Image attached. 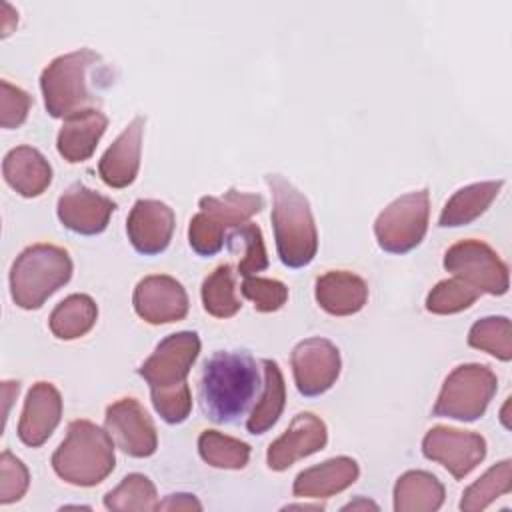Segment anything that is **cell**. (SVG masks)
I'll list each match as a JSON object with an SVG mask.
<instances>
[{
	"instance_id": "cell-18",
	"label": "cell",
	"mask_w": 512,
	"mask_h": 512,
	"mask_svg": "<svg viewBox=\"0 0 512 512\" xmlns=\"http://www.w3.org/2000/svg\"><path fill=\"white\" fill-rule=\"evenodd\" d=\"M62 416V396L50 382H36L26 394L18 422V438L32 448L42 446L56 430Z\"/></svg>"
},
{
	"instance_id": "cell-1",
	"label": "cell",
	"mask_w": 512,
	"mask_h": 512,
	"mask_svg": "<svg viewBox=\"0 0 512 512\" xmlns=\"http://www.w3.org/2000/svg\"><path fill=\"white\" fill-rule=\"evenodd\" d=\"M258 388V364L250 352L218 350L202 366L198 400L208 420L234 424L246 414Z\"/></svg>"
},
{
	"instance_id": "cell-6",
	"label": "cell",
	"mask_w": 512,
	"mask_h": 512,
	"mask_svg": "<svg viewBox=\"0 0 512 512\" xmlns=\"http://www.w3.org/2000/svg\"><path fill=\"white\" fill-rule=\"evenodd\" d=\"M100 62V56L90 48H80L54 58L40 76L44 106L52 118H66L78 110L96 104L90 94L86 74Z\"/></svg>"
},
{
	"instance_id": "cell-41",
	"label": "cell",
	"mask_w": 512,
	"mask_h": 512,
	"mask_svg": "<svg viewBox=\"0 0 512 512\" xmlns=\"http://www.w3.org/2000/svg\"><path fill=\"white\" fill-rule=\"evenodd\" d=\"M322 504H288L284 510H322Z\"/></svg>"
},
{
	"instance_id": "cell-11",
	"label": "cell",
	"mask_w": 512,
	"mask_h": 512,
	"mask_svg": "<svg viewBox=\"0 0 512 512\" xmlns=\"http://www.w3.org/2000/svg\"><path fill=\"white\" fill-rule=\"evenodd\" d=\"M294 384L306 398L324 394L340 376L342 360L338 348L320 336L298 342L290 356Z\"/></svg>"
},
{
	"instance_id": "cell-4",
	"label": "cell",
	"mask_w": 512,
	"mask_h": 512,
	"mask_svg": "<svg viewBox=\"0 0 512 512\" xmlns=\"http://www.w3.org/2000/svg\"><path fill=\"white\" fill-rule=\"evenodd\" d=\"M72 278L70 254L54 244H32L10 268V294L24 310L40 308Z\"/></svg>"
},
{
	"instance_id": "cell-25",
	"label": "cell",
	"mask_w": 512,
	"mask_h": 512,
	"mask_svg": "<svg viewBox=\"0 0 512 512\" xmlns=\"http://www.w3.org/2000/svg\"><path fill=\"white\" fill-rule=\"evenodd\" d=\"M442 482L426 470H408L394 484L396 512H434L444 504Z\"/></svg>"
},
{
	"instance_id": "cell-17",
	"label": "cell",
	"mask_w": 512,
	"mask_h": 512,
	"mask_svg": "<svg viewBox=\"0 0 512 512\" xmlns=\"http://www.w3.org/2000/svg\"><path fill=\"white\" fill-rule=\"evenodd\" d=\"M176 226L174 210L160 200H136L128 220L126 234L132 248L144 256L164 252Z\"/></svg>"
},
{
	"instance_id": "cell-22",
	"label": "cell",
	"mask_w": 512,
	"mask_h": 512,
	"mask_svg": "<svg viewBox=\"0 0 512 512\" xmlns=\"http://www.w3.org/2000/svg\"><path fill=\"white\" fill-rule=\"evenodd\" d=\"M316 302L332 316H350L364 308L368 284L354 272L330 270L316 280Z\"/></svg>"
},
{
	"instance_id": "cell-8",
	"label": "cell",
	"mask_w": 512,
	"mask_h": 512,
	"mask_svg": "<svg viewBox=\"0 0 512 512\" xmlns=\"http://www.w3.org/2000/svg\"><path fill=\"white\" fill-rule=\"evenodd\" d=\"M430 218L428 188L402 194L390 202L374 222L378 246L390 254H406L414 250L426 236Z\"/></svg>"
},
{
	"instance_id": "cell-21",
	"label": "cell",
	"mask_w": 512,
	"mask_h": 512,
	"mask_svg": "<svg viewBox=\"0 0 512 512\" xmlns=\"http://www.w3.org/2000/svg\"><path fill=\"white\" fill-rule=\"evenodd\" d=\"M358 474L360 468L354 458L336 456L302 470L292 484V494L298 498H330L352 486Z\"/></svg>"
},
{
	"instance_id": "cell-13",
	"label": "cell",
	"mask_w": 512,
	"mask_h": 512,
	"mask_svg": "<svg viewBox=\"0 0 512 512\" xmlns=\"http://www.w3.org/2000/svg\"><path fill=\"white\" fill-rule=\"evenodd\" d=\"M104 426L114 444L132 458H148L158 448L156 426L136 398H120L110 404Z\"/></svg>"
},
{
	"instance_id": "cell-3",
	"label": "cell",
	"mask_w": 512,
	"mask_h": 512,
	"mask_svg": "<svg viewBox=\"0 0 512 512\" xmlns=\"http://www.w3.org/2000/svg\"><path fill=\"white\" fill-rule=\"evenodd\" d=\"M116 464L114 440L90 420L68 424L66 438L52 454L54 472L72 486L90 488L100 484Z\"/></svg>"
},
{
	"instance_id": "cell-12",
	"label": "cell",
	"mask_w": 512,
	"mask_h": 512,
	"mask_svg": "<svg viewBox=\"0 0 512 512\" xmlns=\"http://www.w3.org/2000/svg\"><path fill=\"white\" fill-rule=\"evenodd\" d=\"M422 454L442 464L456 480H462L484 460L486 440L476 432L434 426L422 440Z\"/></svg>"
},
{
	"instance_id": "cell-9",
	"label": "cell",
	"mask_w": 512,
	"mask_h": 512,
	"mask_svg": "<svg viewBox=\"0 0 512 512\" xmlns=\"http://www.w3.org/2000/svg\"><path fill=\"white\" fill-rule=\"evenodd\" d=\"M444 268L480 294L502 296L510 286L506 262L482 240H460L452 244L444 254Z\"/></svg>"
},
{
	"instance_id": "cell-36",
	"label": "cell",
	"mask_w": 512,
	"mask_h": 512,
	"mask_svg": "<svg viewBox=\"0 0 512 512\" xmlns=\"http://www.w3.org/2000/svg\"><path fill=\"white\" fill-rule=\"evenodd\" d=\"M150 396H152L154 410L168 424L184 422L192 410V394H190V386L186 382L180 386H174V388L150 390Z\"/></svg>"
},
{
	"instance_id": "cell-15",
	"label": "cell",
	"mask_w": 512,
	"mask_h": 512,
	"mask_svg": "<svg viewBox=\"0 0 512 512\" xmlns=\"http://www.w3.org/2000/svg\"><path fill=\"white\" fill-rule=\"evenodd\" d=\"M114 210L116 204L108 196L80 182L66 188L56 206L62 226L82 236H96L104 232Z\"/></svg>"
},
{
	"instance_id": "cell-14",
	"label": "cell",
	"mask_w": 512,
	"mask_h": 512,
	"mask_svg": "<svg viewBox=\"0 0 512 512\" xmlns=\"http://www.w3.org/2000/svg\"><path fill=\"white\" fill-rule=\"evenodd\" d=\"M136 314L148 324L178 322L188 314V294L184 286L166 274L142 278L132 294Z\"/></svg>"
},
{
	"instance_id": "cell-16",
	"label": "cell",
	"mask_w": 512,
	"mask_h": 512,
	"mask_svg": "<svg viewBox=\"0 0 512 512\" xmlns=\"http://www.w3.org/2000/svg\"><path fill=\"white\" fill-rule=\"evenodd\" d=\"M328 442V430L322 418L312 412L294 416L284 434H280L266 452V464L274 472L290 468L296 460L320 452Z\"/></svg>"
},
{
	"instance_id": "cell-10",
	"label": "cell",
	"mask_w": 512,
	"mask_h": 512,
	"mask_svg": "<svg viewBox=\"0 0 512 512\" xmlns=\"http://www.w3.org/2000/svg\"><path fill=\"white\" fill-rule=\"evenodd\" d=\"M198 354L200 338L196 332H174L158 342L154 352L140 364L138 374L148 382L150 390L174 388L186 382Z\"/></svg>"
},
{
	"instance_id": "cell-7",
	"label": "cell",
	"mask_w": 512,
	"mask_h": 512,
	"mask_svg": "<svg viewBox=\"0 0 512 512\" xmlns=\"http://www.w3.org/2000/svg\"><path fill=\"white\" fill-rule=\"evenodd\" d=\"M498 390V378L486 364H460L444 380L434 416L454 418L460 422L478 420Z\"/></svg>"
},
{
	"instance_id": "cell-27",
	"label": "cell",
	"mask_w": 512,
	"mask_h": 512,
	"mask_svg": "<svg viewBox=\"0 0 512 512\" xmlns=\"http://www.w3.org/2000/svg\"><path fill=\"white\" fill-rule=\"evenodd\" d=\"M98 318V306L88 294H70L56 304L48 318L52 334L60 340H76L92 330Z\"/></svg>"
},
{
	"instance_id": "cell-31",
	"label": "cell",
	"mask_w": 512,
	"mask_h": 512,
	"mask_svg": "<svg viewBox=\"0 0 512 512\" xmlns=\"http://www.w3.org/2000/svg\"><path fill=\"white\" fill-rule=\"evenodd\" d=\"M104 506L108 510H118V512L156 510L158 506L156 488L148 476L132 472L124 476L122 482L104 496Z\"/></svg>"
},
{
	"instance_id": "cell-32",
	"label": "cell",
	"mask_w": 512,
	"mask_h": 512,
	"mask_svg": "<svg viewBox=\"0 0 512 512\" xmlns=\"http://www.w3.org/2000/svg\"><path fill=\"white\" fill-rule=\"evenodd\" d=\"M468 344L476 350H484L502 362L512 358V328L506 316H486L472 324L468 332Z\"/></svg>"
},
{
	"instance_id": "cell-29",
	"label": "cell",
	"mask_w": 512,
	"mask_h": 512,
	"mask_svg": "<svg viewBox=\"0 0 512 512\" xmlns=\"http://www.w3.org/2000/svg\"><path fill=\"white\" fill-rule=\"evenodd\" d=\"M198 452L206 464L224 470H240L250 460V444L218 430H204L198 436Z\"/></svg>"
},
{
	"instance_id": "cell-19",
	"label": "cell",
	"mask_w": 512,
	"mask_h": 512,
	"mask_svg": "<svg viewBox=\"0 0 512 512\" xmlns=\"http://www.w3.org/2000/svg\"><path fill=\"white\" fill-rule=\"evenodd\" d=\"M146 118L136 116L108 146L98 162V174L110 188H126L136 180Z\"/></svg>"
},
{
	"instance_id": "cell-34",
	"label": "cell",
	"mask_w": 512,
	"mask_h": 512,
	"mask_svg": "<svg viewBox=\"0 0 512 512\" xmlns=\"http://www.w3.org/2000/svg\"><path fill=\"white\" fill-rule=\"evenodd\" d=\"M228 242H242V260L238 262V272L246 278L252 276L268 266V254L262 238V230L254 222H244L242 226L234 228L226 236Z\"/></svg>"
},
{
	"instance_id": "cell-2",
	"label": "cell",
	"mask_w": 512,
	"mask_h": 512,
	"mask_svg": "<svg viewBox=\"0 0 512 512\" xmlns=\"http://www.w3.org/2000/svg\"><path fill=\"white\" fill-rule=\"evenodd\" d=\"M272 192V226L278 258L288 268L308 266L318 250V232L306 196L284 176L266 174Z\"/></svg>"
},
{
	"instance_id": "cell-24",
	"label": "cell",
	"mask_w": 512,
	"mask_h": 512,
	"mask_svg": "<svg viewBox=\"0 0 512 512\" xmlns=\"http://www.w3.org/2000/svg\"><path fill=\"white\" fill-rule=\"evenodd\" d=\"M504 180H488V182H474L460 190H456L448 202L444 204L438 226L442 228H456L474 222L480 214L488 210V206L498 196Z\"/></svg>"
},
{
	"instance_id": "cell-33",
	"label": "cell",
	"mask_w": 512,
	"mask_h": 512,
	"mask_svg": "<svg viewBox=\"0 0 512 512\" xmlns=\"http://www.w3.org/2000/svg\"><path fill=\"white\" fill-rule=\"evenodd\" d=\"M480 292L460 278L440 280L426 296V310L432 314H456L470 308Z\"/></svg>"
},
{
	"instance_id": "cell-20",
	"label": "cell",
	"mask_w": 512,
	"mask_h": 512,
	"mask_svg": "<svg viewBox=\"0 0 512 512\" xmlns=\"http://www.w3.org/2000/svg\"><path fill=\"white\" fill-rule=\"evenodd\" d=\"M106 126V114L96 108H84L66 116L56 138L58 154L70 164L88 160L106 132Z\"/></svg>"
},
{
	"instance_id": "cell-26",
	"label": "cell",
	"mask_w": 512,
	"mask_h": 512,
	"mask_svg": "<svg viewBox=\"0 0 512 512\" xmlns=\"http://www.w3.org/2000/svg\"><path fill=\"white\" fill-rule=\"evenodd\" d=\"M262 368H264L262 396L246 420V428L250 434L268 432L278 422L286 404V384H284L282 370L270 358L262 360Z\"/></svg>"
},
{
	"instance_id": "cell-38",
	"label": "cell",
	"mask_w": 512,
	"mask_h": 512,
	"mask_svg": "<svg viewBox=\"0 0 512 512\" xmlns=\"http://www.w3.org/2000/svg\"><path fill=\"white\" fill-rule=\"evenodd\" d=\"M32 98L22 88L10 84L8 80L0 82V126L10 130L18 128L30 110Z\"/></svg>"
},
{
	"instance_id": "cell-35",
	"label": "cell",
	"mask_w": 512,
	"mask_h": 512,
	"mask_svg": "<svg viewBox=\"0 0 512 512\" xmlns=\"http://www.w3.org/2000/svg\"><path fill=\"white\" fill-rule=\"evenodd\" d=\"M244 298H248L258 312H276L288 300V288L284 282L274 278L246 276L240 286Z\"/></svg>"
},
{
	"instance_id": "cell-30",
	"label": "cell",
	"mask_w": 512,
	"mask_h": 512,
	"mask_svg": "<svg viewBox=\"0 0 512 512\" xmlns=\"http://www.w3.org/2000/svg\"><path fill=\"white\" fill-rule=\"evenodd\" d=\"M202 306L214 318H232L240 310V300L236 296L234 272L230 264L218 266L210 272L200 288Z\"/></svg>"
},
{
	"instance_id": "cell-37",
	"label": "cell",
	"mask_w": 512,
	"mask_h": 512,
	"mask_svg": "<svg viewBox=\"0 0 512 512\" xmlns=\"http://www.w3.org/2000/svg\"><path fill=\"white\" fill-rule=\"evenodd\" d=\"M28 468L10 450L0 454V504L20 500L28 490Z\"/></svg>"
},
{
	"instance_id": "cell-39",
	"label": "cell",
	"mask_w": 512,
	"mask_h": 512,
	"mask_svg": "<svg viewBox=\"0 0 512 512\" xmlns=\"http://www.w3.org/2000/svg\"><path fill=\"white\" fill-rule=\"evenodd\" d=\"M156 510H202V504L194 494L178 492V494H170V496H166V500L158 502Z\"/></svg>"
},
{
	"instance_id": "cell-23",
	"label": "cell",
	"mask_w": 512,
	"mask_h": 512,
	"mask_svg": "<svg viewBox=\"0 0 512 512\" xmlns=\"http://www.w3.org/2000/svg\"><path fill=\"white\" fill-rule=\"evenodd\" d=\"M6 184L24 198L40 196L52 182V166L32 146L12 148L2 162Z\"/></svg>"
},
{
	"instance_id": "cell-28",
	"label": "cell",
	"mask_w": 512,
	"mask_h": 512,
	"mask_svg": "<svg viewBox=\"0 0 512 512\" xmlns=\"http://www.w3.org/2000/svg\"><path fill=\"white\" fill-rule=\"evenodd\" d=\"M512 490V460H502L490 466L474 484H470L460 500V510L478 512L490 506L496 498Z\"/></svg>"
},
{
	"instance_id": "cell-5",
	"label": "cell",
	"mask_w": 512,
	"mask_h": 512,
	"mask_svg": "<svg viewBox=\"0 0 512 512\" xmlns=\"http://www.w3.org/2000/svg\"><path fill=\"white\" fill-rule=\"evenodd\" d=\"M198 204L200 212L188 226V242L196 254L214 256L222 250L228 230L242 226L264 208V198L230 188L222 196H202Z\"/></svg>"
},
{
	"instance_id": "cell-40",
	"label": "cell",
	"mask_w": 512,
	"mask_h": 512,
	"mask_svg": "<svg viewBox=\"0 0 512 512\" xmlns=\"http://www.w3.org/2000/svg\"><path fill=\"white\" fill-rule=\"evenodd\" d=\"M358 508H362V510H368V508H372V510H378V506L374 504V502H370V500H366V498H358V500H352V502H348L342 510H358Z\"/></svg>"
}]
</instances>
